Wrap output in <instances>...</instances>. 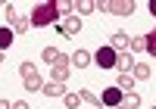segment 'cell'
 I'll return each mask as SVG.
<instances>
[{
	"mask_svg": "<svg viewBox=\"0 0 156 109\" xmlns=\"http://www.w3.org/2000/svg\"><path fill=\"white\" fill-rule=\"evenodd\" d=\"M59 19V9H56V0H50V3H37L34 9H31V16H28V22L34 25V28H50Z\"/></svg>",
	"mask_w": 156,
	"mask_h": 109,
	"instance_id": "cell-1",
	"label": "cell"
},
{
	"mask_svg": "<svg viewBox=\"0 0 156 109\" xmlns=\"http://www.w3.org/2000/svg\"><path fill=\"white\" fill-rule=\"evenodd\" d=\"M6 19H9V25H12V34H28L31 22H28V16H22V6L9 3V6H6Z\"/></svg>",
	"mask_w": 156,
	"mask_h": 109,
	"instance_id": "cell-2",
	"label": "cell"
},
{
	"mask_svg": "<svg viewBox=\"0 0 156 109\" xmlns=\"http://www.w3.org/2000/svg\"><path fill=\"white\" fill-rule=\"evenodd\" d=\"M19 75H22V81H25V90H41V87H44V81H41V75H37L34 62L25 59V62L19 65Z\"/></svg>",
	"mask_w": 156,
	"mask_h": 109,
	"instance_id": "cell-3",
	"label": "cell"
},
{
	"mask_svg": "<svg viewBox=\"0 0 156 109\" xmlns=\"http://www.w3.org/2000/svg\"><path fill=\"white\" fill-rule=\"evenodd\" d=\"M100 9L112 12V16H131L134 3H131V0H106V3H100Z\"/></svg>",
	"mask_w": 156,
	"mask_h": 109,
	"instance_id": "cell-4",
	"label": "cell"
},
{
	"mask_svg": "<svg viewBox=\"0 0 156 109\" xmlns=\"http://www.w3.org/2000/svg\"><path fill=\"white\" fill-rule=\"evenodd\" d=\"M90 62H97L100 69H112V65H115V50H112L109 44H106V47H100V50H97V56L90 59Z\"/></svg>",
	"mask_w": 156,
	"mask_h": 109,
	"instance_id": "cell-5",
	"label": "cell"
},
{
	"mask_svg": "<svg viewBox=\"0 0 156 109\" xmlns=\"http://www.w3.org/2000/svg\"><path fill=\"white\" fill-rule=\"evenodd\" d=\"M78 31H81V19H78V16H69V19L59 22V34L62 37H75Z\"/></svg>",
	"mask_w": 156,
	"mask_h": 109,
	"instance_id": "cell-6",
	"label": "cell"
},
{
	"mask_svg": "<svg viewBox=\"0 0 156 109\" xmlns=\"http://www.w3.org/2000/svg\"><path fill=\"white\" fill-rule=\"evenodd\" d=\"M112 69H119L122 75H128V72H131L134 69V56H131V53H115V65H112Z\"/></svg>",
	"mask_w": 156,
	"mask_h": 109,
	"instance_id": "cell-7",
	"label": "cell"
},
{
	"mask_svg": "<svg viewBox=\"0 0 156 109\" xmlns=\"http://www.w3.org/2000/svg\"><path fill=\"white\" fill-rule=\"evenodd\" d=\"M41 93L44 97H66V84H62V81H44V87H41Z\"/></svg>",
	"mask_w": 156,
	"mask_h": 109,
	"instance_id": "cell-8",
	"label": "cell"
},
{
	"mask_svg": "<svg viewBox=\"0 0 156 109\" xmlns=\"http://www.w3.org/2000/svg\"><path fill=\"white\" fill-rule=\"evenodd\" d=\"M100 103L115 109V106L122 103V90H119V87H106V90H103V97H100Z\"/></svg>",
	"mask_w": 156,
	"mask_h": 109,
	"instance_id": "cell-9",
	"label": "cell"
},
{
	"mask_svg": "<svg viewBox=\"0 0 156 109\" xmlns=\"http://www.w3.org/2000/svg\"><path fill=\"white\" fill-rule=\"evenodd\" d=\"M41 59H44V62H47V65H56V62H66V59H69V56H66V53H59V50H56V47H47V50H44V53H41Z\"/></svg>",
	"mask_w": 156,
	"mask_h": 109,
	"instance_id": "cell-10",
	"label": "cell"
},
{
	"mask_svg": "<svg viewBox=\"0 0 156 109\" xmlns=\"http://www.w3.org/2000/svg\"><path fill=\"white\" fill-rule=\"evenodd\" d=\"M128 40H131V37H128V34H125V31H115V34H112V37H109V47H112V50H115V53H122V50H125V47H128Z\"/></svg>",
	"mask_w": 156,
	"mask_h": 109,
	"instance_id": "cell-11",
	"label": "cell"
},
{
	"mask_svg": "<svg viewBox=\"0 0 156 109\" xmlns=\"http://www.w3.org/2000/svg\"><path fill=\"white\" fill-rule=\"evenodd\" d=\"M131 72H134V75H131L134 81H147V78H150V62H140V59H134V69H131Z\"/></svg>",
	"mask_w": 156,
	"mask_h": 109,
	"instance_id": "cell-12",
	"label": "cell"
},
{
	"mask_svg": "<svg viewBox=\"0 0 156 109\" xmlns=\"http://www.w3.org/2000/svg\"><path fill=\"white\" fill-rule=\"evenodd\" d=\"M50 75H53V81H66V78H69V59L50 65Z\"/></svg>",
	"mask_w": 156,
	"mask_h": 109,
	"instance_id": "cell-13",
	"label": "cell"
},
{
	"mask_svg": "<svg viewBox=\"0 0 156 109\" xmlns=\"http://www.w3.org/2000/svg\"><path fill=\"white\" fill-rule=\"evenodd\" d=\"M72 9H78L81 16H90L94 9H100V3H94V0H78V3H72Z\"/></svg>",
	"mask_w": 156,
	"mask_h": 109,
	"instance_id": "cell-14",
	"label": "cell"
},
{
	"mask_svg": "<svg viewBox=\"0 0 156 109\" xmlns=\"http://www.w3.org/2000/svg\"><path fill=\"white\" fill-rule=\"evenodd\" d=\"M72 62H75V69H87L90 65V53L87 50H75V56H69Z\"/></svg>",
	"mask_w": 156,
	"mask_h": 109,
	"instance_id": "cell-15",
	"label": "cell"
},
{
	"mask_svg": "<svg viewBox=\"0 0 156 109\" xmlns=\"http://www.w3.org/2000/svg\"><path fill=\"white\" fill-rule=\"evenodd\" d=\"M134 84H137V81H134L131 75H119V81H115V87H119L122 93H131V90H134Z\"/></svg>",
	"mask_w": 156,
	"mask_h": 109,
	"instance_id": "cell-16",
	"label": "cell"
},
{
	"mask_svg": "<svg viewBox=\"0 0 156 109\" xmlns=\"http://www.w3.org/2000/svg\"><path fill=\"white\" fill-rule=\"evenodd\" d=\"M122 106H125V109H137V106H140V97H137L134 90H131V93H122Z\"/></svg>",
	"mask_w": 156,
	"mask_h": 109,
	"instance_id": "cell-17",
	"label": "cell"
},
{
	"mask_svg": "<svg viewBox=\"0 0 156 109\" xmlns=\"http://www.w3.org/2000/svg\"><path fill=\"white\" fill-rule=\"evenodd\" d=\"M12 37H16V34H12V28H0V53L12 44Z\"/></svg>",
	"mask_w": 156,
	"mask_h": 109,
	"instance_id": "cell-18",
	"label": "cell"
},
{
	"mask_svg": "<svg viewBox=\"0 0 156 109\" xmlns=\"http://www.w3.org/2000/svg\"><path fill=\"white\" fill-rule=\"evenodd\" d=\"M140 40H144V50H147L150 56H153V53H156V31H150V34H144V37H140Z\"/></svg>",
	"mask_w": 156,
	"mask_h": 109,
	"instance_id": "cell-19",
	"label": "cell"
},
{
	"mask_svg": "<svg viewBox=\"0 0 156 109\" xmlns=\"http://www.w3.org/2000/svg\"><path fill=\"white\" fill-rule=\"evenodd\" d=\"M78 97H81V103H90V106H97V109H100V97H97L94 90H81Z\"/></svg>",
	"mask_w": 156,
	"mask_h": 109,
	"instance_id": "cell-20",
	"label": "cell"
},
{
	"mask_svg": "<svg viewBox=\"0 0 156 109\" xmlns=\"http://www.w3.org/2000/svg\"><path fill=\"white\" fill-rule=\"evenodd\" d=\"M56 9H59V16H66V19H69L72 12H75V9H72V3H69V0H56Z\"/></svg>",
	"mask_w": 156,
	"mask_h": 109,
	"instance_id": "cell-21",
	"label": "cell"
},
{
	"mask_svg": "<svg viewBox=\"0 0 156 109\" xmlns=\"http://www.w3.org/2000/svg\"><path fill=\"white\" fill-rule=\"evenodd\" d=\"M62 100H66L69 109H78V103H81V97H78V93H69V90H66V97H62Z\"/></svg>",
	"mask_w": 156,
	"mask_h": 109,
	"instance_id": "cell-22",
	"label": "cell"
},
{
	"mask_svg": "<svg viewBox=\"0 0 156 109\" xmlns=\"http://www.w3.org/2000/svg\"><path fill=\"white\" fill-rule=\"evenodd\" d=\"M12 109H31V106L25 103V100H19V103H12Z\"/></svg>",
	"mask_w": 156,
	"mask_h": 109,
	"instance_id": "cell-23",
	"label": "cell"
},
{
	"mask_svg": "<svg viewBox=\"0 0 156 109\" xmlns=\"http://www.w3.org/2000/svg\"><path fill=\"white\" fill-rule=\"evenodd\" d=\"M0 109H12V103H6V100H0Z\"/></svg>",
	"mask_w": 156,
	"mask_h": 109,
	"instance_id": "cell-24",
	"label": "cell"
},
{
	"mask_svg": "<svg viewBox=\"0 0 156 109\" xmlns=\"http://www.w3.org/2000/svg\"><path fill=\"white\" fill-rule=\"evenodd\" d=\"M0 69H3V53H0Z\"/></svg>",
	"mask_w": 156,
	"mask_h": 109,
	"instance_id": "cell-25",
	"label": "cell"
},
{
	"mask_svg": "<svg viewBox=\"0 0 156 109\" xmlns=\"http://www.w3.org/2000/svg\"><path fill=\"white\" fill-rule=\"evenodd\" d=\"M115 109H125V106H122V103H119V106H115Z\"/></svg>",
	"mask_w": 156,
	"mask_h": 109,
	"instance_id": "cell-26",
	"label": "cell"
}]
</instances>
